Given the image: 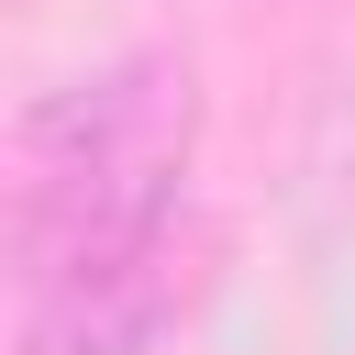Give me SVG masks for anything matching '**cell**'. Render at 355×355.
<instances>
[{"label":"cell","mask_w":355,"mask_h":355,"mask_svg":"<svg viewBox=\"0 0 355 355\" xmlns=\"http://www.w3.org/2000/svg\"><path fill=\"white\" fill-rule=\"evenodd\" d=\"M200 155V67L178 44H122L55 78L11 122V277L100 266L189 211Z\"/></svg>","instance_id":"obj_1"},{"label":"cell","mask_w":355,"mask_h":355,"mask_svg":"<svg viewBox=\"0 0 355 355\" xmlns=\"http://www.w3.org/2000/svg\"><path fill=\"white\" fill-rule=\"evenodd\" d=\"M211 288V233L178 211L166 233L100 255V266H67V277H33L22 288V322H11V355H155Z\"/></svg>","instance_id":"obj_2"}]
</instances>
